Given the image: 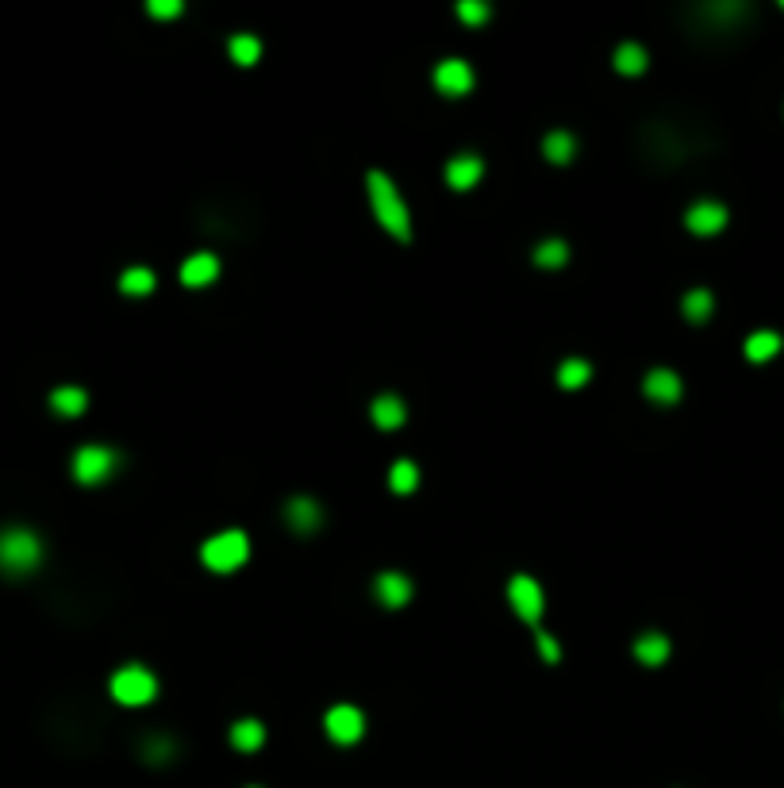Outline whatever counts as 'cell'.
Returning <instances> with one entry per match:
<instances>
[{"label": "cell", "instance_id": "cell-18", "mask_svg": "<svg viewBox=\"0 0 784 788\" xmlns=\"http://www.w3.org/2000/svg\"><path fill=\"white\" fill-rule=\"evenodd\" d=\"M261 743H266V727H261V719H239L231 727V746L235 750L254 754Z\"/></svg>", "mask_w": 784, "mask_h": 788}, {"label": "cell", "instance_id": "cell-9", "mask_svg": "<svg viewBox=\"0 0 784 788\" xmlns=\"http://www.w3.org/2000/svg\"><path fill=\"white\" fill-rule=\"evenodd\" d=\"M684 223H689L692 235H715L727 228V208L719 200H696L689 208V216H684Z\"/></svg>", "mask_w": 784, "mask_h": 788}, {"label": "cell", "instance_id": "cell-3", "mask_svg": "<svg viewBox=\"0 0 784 788\" xmlns=\"http://www.w3.org/2000/svg\"><path fill=\"white\" fill-rule=\"evenodd\" d=\"M250 558V539L247 530H220L201 546V561L211 573H235L242 561Z\"/></svg>", "mask_w": 784, "mask_h": 788}, {"label": "cell", "instance_id": "cell-6", "mask_svg": "<svg viewBox=\"0 0 784 788\" xmlns=\"http://www.w3.org/2000/svg\"><path fill=\"white\" fill-rule=\"evenodd\" d=\"M508 604L515 608V616L523 623L538 627V619H543V608H546V597H543V585L534 581V577L527 573H515L508 581Z\"/></svg>", "mask_w": 784, "mask_h": 788}, {"label": "cell", "instance_id": "cell-28", "mask_svg": "<svg viewBox=\"0 0 784 788\" xmlns=\"http://www.w3.org/2000/svg\"><path fill=\"white\" fill-rule=\"evenodd\" d=\"M177 754V746H173V738H162V734H154V738H146V746H142V758L146 762H154V765H162V762H170Z\"/></svg>", "mask_w": 784, "mask_h": 788}, {"label": "cell", "instance_id": "cell-8", "mask_svg": "<svg viewBox=\"0 0 784 788\" xmlns=\"http://www.w3.org/2000/svg\"><path fill=\"white\" fill-rule=\"evenodd\" d=\"M435 89L446 92V96H466V92L473 89V70H469V62H462V58L438 62V66H435Z\"/></svg>", "mask_w": 784, "mask_h": 788}, {"label": "cell", "instance_id": "cell-24", "mask_svg": "<svg viewBox=\"0 0 784 788\" xmlns=\"http://www.w3.org/2000/svg\"><path fill=\"white\" fill-rule=\"evenodd\" d=\"M615 70L619 73H627V77H639L642 70H646V51L639 43H623L615 51Z\"/></svg>", "mask_w": 784, "mask_h": 788}, {"label": "cell", "instance_id": "cell-25", "mask_svg": "<svg viewBox=\"0 0 784 788\" xmlns=\"http://www.w3.org/2000/svg\"><path fill=\"white\" fill-rule=\"evenodd\" d=\"M711 308H715V297L708 288H692V293L684 297V319H692V324H704L711 316Z\"/></svg>", "mask_w": 784, "mask_h": 788}, {"label": "cell", "instance_id": "cell-1", "mask_svg": "<svg viewBox=\"0 0 784 788\" xmlns=\"http://www.w3.org/2000/svg\"><path fill=\"white\" fill-rule=\"evenodd\" d=\"M366 192H369L373 216H377L381 228L397 238V243H412V212H407L400 189L392 185V177H385L381 170H369L366 173Z\"/></svg>", "mask_w": 784, "mask_h": 788}, {"label": "cell", "instance_id": "cell-12", "mask_svg": "<svg viewBox=\"0 0 784 788\" xmlns=\"http://www.w3.org/2000/svg\"><path fill=\"white\" fill-rule=\"evenodd\" d=\"M485 177V162L477 154H457L446 162V185L457 189V192H469Z\"/></svg>", "mask_w": 784, "mask_h": 788}, {"label": "cell", "instance_id": "cell-19", "mask_svg": "<svg viewBox=\"0 0 784 788\" xmlns=\"http://www.w3.org/2000/svg\"><path fill=\"white\" fill-rule=\"evenodd\" d=\"M543 154H546V162H554V166L573 162V154H577V139L569 135V131H550V135L543 139Z\"/></svg>", "mask_w": 784, "mask_h": 788}, {"label": "cell", "instance_id": "cell-2", "mask_svg": "<svg viewBox=\"0 0 784 788\" xmlns=\"http://www.w3.org/2000/svg\"><path fill=\"white\" fill-rule=\"evenodd\" d=\"M43 561V542L31 527H5L0 530V573L27 577Z\"/></svg>", "mask_w": 784, "mask_h": 788}, {"label": "cell", "instance_id": "cell-14", "mask_svg": "<svg viewBox=\"0 0 784 788\" xmlns=\"http://www.w3.org/2000/svg\"><path fill=\"white\" fill-rule=\"evenodd\" d=\"M216 277H220V258H216V254H208V250H201V254H189V258H185V266H181V281H185L189 288L211 285Z\"/></svg>", "mask_w": 784, "mask_h": 788}, {"label": "cell", "instance_id": "cell-10", "mask_svg": "<svg viewBox=\"0 0 784 788\" xmlns=\"http://www.w3.org/2000/svg\"><path fill=\"white\" fill-rule=\"evenodd\" d=\"M285 523L297 530V535H312L323 523V508L312 501V496H292L285 504Z\"/></svg>", "mask_w": 784, "mask_h": 788}, {"label": "cell", "instance_id": "cell-15", "mask_svg": "<svg viewBox=\"0 0 784 788\" xmlns=\"http://www.w3.org/2000/svg\"><path fill=\"white\" fill-rule=\"evenodd\" d=\"M369 415H373V423H377L381 431H397V427H404V420H407V408H404V400H400V396L385 393V396L373 400Z\"/></svg>", "mask_w": 784, "mask_h": 788}, {"label": "cell", "instance_id": "cell-31", "mask_svg": "<svg viewBox=\"0 0 784 788\" xmlns=\"http://www.w3.org/2000/svg\"><path fill=\"white\" fill-rule=\"evenodd\" d=\"M146 12L158 15V20H173V15H181V0H151Z\"/></svg>", "mask_w": 784, "mask_h": 788}, {"label": "cell", "instance_id": "cell-21", "mask_svg": "<svg viewBox=\"0 0 784 788\" xmlns=\"http://www.w3.org/2000/svg\"><path fill=\"white\" fill-rule=\"evenodd\" d=\"M777 350H780V335L777 331H754L746 339V358L750 362H769Z\"/></svg>", "mask_w": 784, "mask_h": 788}, {"label": "cell", "instance_id": "cell-11", "mask_svg": "<svg viewBox=\"0 0 784 788\" xmlns=\"http://www.w3.org/2000/svg\"><path fill=\"white\" fill-rule=\"evenodd\" d=\"M642 393L653 400V404H677L684 384H681V377L673 374V369H650L646 381H642Z\"/></svg>", "mask_w": 784, "mask_h": 788}, {"label": "cell", "instance_id": "cell-13", "mask_svg": "<svg viewBox=\"0 0 784 788\" xmlns=\"http://www.w3.org/2000/svg\"><path fill=\"white\" fill-rule=\"evenodd\" d=\"M373 592H377V600L385 604V608H392V612H397V608H404L407 600H412V581H407L404 573H381L377 581H373Z\"/></svg>", "mask_w": 784, "mask_h": 788}, {"label": "cell", "instance_id": "cell-4", "mask_svg": "<svg viewBox=\"0 0 784 788\" xmlns=\"http://www.w3.org/2000/svg\"><path fill=\"white\" fill-rule=\"evenodd\" d=\"M112 696H116V704H123V707H142V704H151L154 696H158V677L146 666H139V662H131V666H123V669H116L112 673Z\"/></svg>", "mask_w": 784, "mask_h": 788}, {"label": "cell", "instance_id": "cell-27", "mask_svg": "<svg viewBox=\"0 0 784 788\" xmlns=\"http://www.w3.org/2000/svg\"><path fill=\"white\" fill-rule=\"evenodd\" d=\"M588 377H593V369H588L584 358H569V362H562V369H558V384H562V389H581Z\"/></svg>", "mask_w": 784, "mask_h": 788}, {"label": "cell", "instance_id": "cell-17", "mask_svg": "<svg viewBox=\"0 0 784 788\" xmlns=\"http://www.w3.org/2000/svg\"><path fill=\"white\" fill-rule=\"evenodd\" d=\"M51 408L58 415H65V420H74V415H81L89 408V396H85V389H77V384H62V389L51 393Z\"/></svg>", "mask_w": 784, "mask_h": 788}, {"label": "cell", "instance_id": "cell-26", "mask_svg": "<svg viewBox=\"0 0 784 788\" xmlns=\"http://www.w3.org/2000/svg\"><path fill=\"white\" fill-rule=\"evenodd\" d=\"M227 51H231V62H239V66H254L261 58V43L254 35H235L227 43Z\"/></svg>", "mask_w": 784, "mask_h": 788}, {"label": "cell", "instance_id": "cell-30", "mask_svg": "<svg viewBox=\"0 0 784 788\" xmlns=\"http://www.w3.org/2000/svg\"><path fill=\"white\" fill-rule=\"evenodd\" d=\"M534 642H538V654H543V657H546V662H550V666H554V662H558V657H562V650H558V642H554V635H546V631H543V627H534Z\"/></svg>", "mask_w": 784, "mask_h": 788}, {"label": "cell", "instance_id": "cell-23", "mask_svg": "<svg viewBox=\"0 0 784 788\" xmlns=\"http://www.w3.org/2000/svg\"><path fill=\"white\" fill-rule=\"evenodd\" d=\"M569 262V247L562 243V238H546V243L534 247V266L543 269H562Z\"/></svg>", "mask_w": 784, "mask_h": 788}, {"label": "cell", "instance_id": "cell-16", "mask_svg": "<svg viewBox=\"0 0 784 788\" xmlns=\"http://www.w3.org/2000/svg\"><path fill=\"white\" fill-rule=\"evenodd\" d=\"M669 638L665 635H658V631H646V635H639L634 638V657H639L642 666H662V662H669Z\"/></svg>", "mask_w": 784, "mask_h": 788}, {"label": "cell", "instance_id": "cell-22", "mask_svg": "<svg viewBox=\"0 0 784 788\" xmlns=\"http://www.w3.org/2000/svg\"><path fill=\"white\" fill-rule=\"evenodd\" d=\"M120 293H127V297H146V293H154V269L131 266L123 277H120Z\"/></svg>", "mask_w": 784, "mask_h": 788}, {"label": "cell", "instance_id": "cell-29", "mask_svg": "<svg viewBox=\"0 0 784 788\" xmlns=\"http://www.w3.org/2000/svg\"><path fill=\"white\" fill-rule=\"evenodd\" d=\"M457 15H462V20L469 24V27H481V24H488V5H481V0H462V5H457Z\"/></svg>", "mask_w": 784, "mask_h": 788}, {"label": "cell", "instance_id": "cell-5", "mask_svg": "<svg viewBox=\"0 0 784 788\" xmlns=\"http://www.w3.org/2000/svg\"><path fill=\"white\" fill-rule=\"evenodd\" d=\"M116 470H120V454L112 446L89 443V446H81L77 454H74V477H77V485H85V489L104 485V481Z\"/></svg>", "mask_w": 784, "mask_h": 788}, {"label": "cell", "instance_id": "cell-20", "mask_svg": "<svg viewBox=\"0 0 784 788\" xmlns=\"http://www.w3.org/2000/svg\"><path fill=\"white\" fill-rule=\"evenodd\" d=\"M416 485H419V470H416V462H407V458L392 462V470H388V489L397 492V496H412Z\"/></svg>", "mask_w": 784, "mask_h": 788}, {"label": "cell", "instance_id": "cell-7", "mask_svg": "<svg viewBox=\"0 0 784 788\" xmlns=\"http://www.w3.org/2000/svg\"><path fill=\"white\" fill-rule=\"evenodd\" d=\"M323 731H327V738H331V743L354 746L358 738L366 734V715H362V707H354V704H335L331 712L323 715Z\"/></svg>", "mask_w": 784, "mask_h": 788}]
</instances>
